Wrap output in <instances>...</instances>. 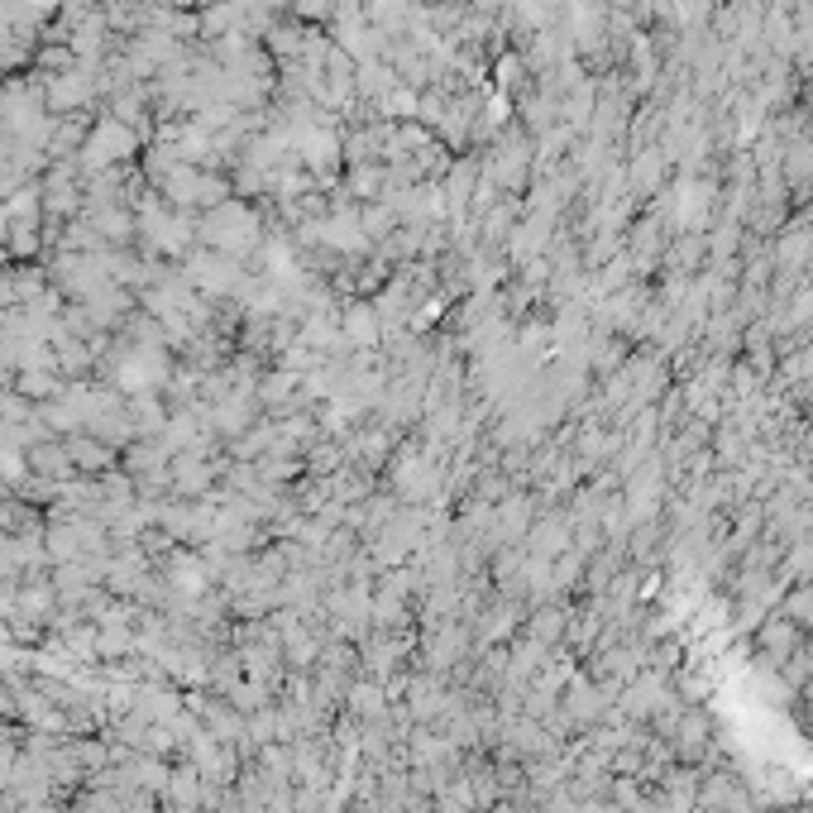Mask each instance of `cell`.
<instances>
[{"instance_id":"2","label":"cell","mask_w":813,"mask_h":813,"mask_svg":"<svg viewBox=\"0 0 813 813\" xmlns=\"http://www.w3.org/2000/svg\"><path fill=\"white\" fill-rule=\"evenodd\" d=\"M354 813H378V809H374V804H359V809H354Z\"/></svg>"},{"instance_id":"1","label":"cell","mask_w":813,"mask_h":813,"mask_svg":"<svg viewBox=\"0 0 813 813\" xmlns=\"http://www.w3.org/2000/svg\"><path fill=\"white\" fill-rule=\"evenodd\" d=\"M67 455H72V469L82 474V479H101V469L115 464V445L106 440H96L91 431H77V436H67Z\"/></svg>"}]
</instances>
